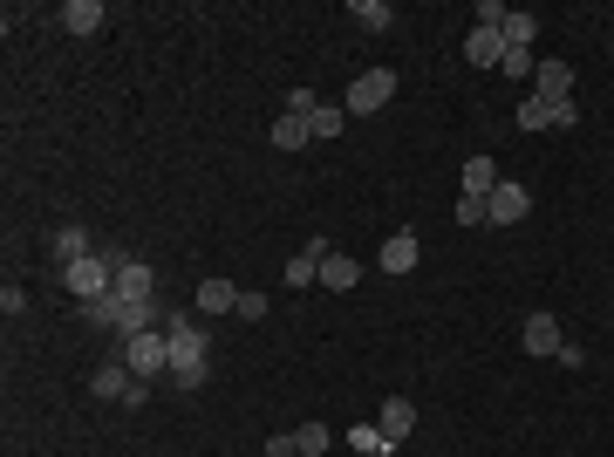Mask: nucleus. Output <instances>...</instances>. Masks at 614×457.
I'll list each match as a JSON object with an SVG mask.
<instances>
[{
  "label": "nucleus",
  "instance_id": "4468645a",
  "mask_svg": "<svg viewBox=\"0 0 614 457\" xmlns=\"http://www.w3.org/2000/svg\"><path fill=\"white\" fill-rule=\"evenodd\" d=\"M89 253H96V239H89L82 226H62V232H55V267H62V273L76 267V260H89Z\"/></svg>",
  "mask_w": 614,
  "mask_h": 457
},
{
  "label": "nucleus",
  "instance_id": "f257e3e1",
  "mask_svg": "<svg viewBox=\"0 0 614 457\" xmlns=\"http://www.w3.org/2000/svg\"><path fill=\"white\" fill-rule=\"evenodd\" d=\"M164 335H171V382L178 389H205V376H212V335H205V321L171 314Z\"/></svg>",
  "mask_w": 614,
  "mask_h": 457
},
{
  "label": "nucleus",
  "instance_id": "423d86ee",
  "mask_svg": "<svg viewBox=\"0 0 614 457\" xmlns=\"http://www.w3.org/2000/svg\"><path fill=\"white\" fill-rule=\"evenodd\" d=\"M485 212H492V226H519V219L533 212V191L526 185H499L492 198H485Z\"/></svg>",
  "mask_w": 614,
  "mask_h": 457
},
{
  "label": "nucleus",
  "instance_id": "cd10ccee",
  "mask_svg": "<svg viewBox=\"0 0 614 457\" xmlns=\"http://www.w3.org/2000/svg\"><path fill=\"white\" fill-rule=\"evenodd\" d=\"M239 321H267V294H246V287H239Z\"/></svg>",
  "mask_w": 614,
  "mask_h": 457
},
{
  "label": "nucleus",
  "instance_id": "7ed1b4c3",
  "mask_svg": "<svg viewBox=\"0 0 614 457\" xmlns=\"http://www.w3.org/2000/svg\"><path fill=\"white\" fill-rule=\"evenodd\" d=\"M89 389H96L103 403H123V410H137V403H151V382H144V376H130L123 362H103V369L89 376Z\"/></svg>",
  "mask_w": 614,
  "mask_h": 457
},
{
  "label": "nucleus",
  "instance_id": "6e6552de",
  "mask_svg": "<svg viewBox=\"0 0 614 457\" xmlns=\"http://www.w3.org/2000/svg\"><path fill=\"white\" fill-rule=\"evenodd\" d=\"M151 260H130V253H123V260H116V287L110 294H123V301H151Z\"/></svg>",
  "mask_w": 614,
  "mask_h": 457
},
{
  "label": "nucleus",
  "instance_id": "2eb2a0df",
  "mask_svg": "<svg viewBox=\"0 0 614 457\" xmlns=\"http://www.w3.org/2000/svg\"><path fill=\"white\" fill-rule=\"evenodd\" d=\"M376 267H383V273H410V267H417V232H396V239H383Z\"/></svg>",
  "mask_w": 614,
  "mask_h": 457
},
{
  "label": "nucleus",
  "instance_id": "bb28decb",
  "mask_svg": "<svg viewBox=\"0 0 614 457\" xmlns=\"http://www.w3.org/2000/svg\"><path fill=\"white\" fill-rule=\"evenodd\" d=\"M458 226H492V212H485V198H458Z\"/></svg>",
  "mask_w": 614,
  "mask_h": 457
},
{
  "label": "nucleus",
  "instance_id": "5701e85b",
  "mask_svg": "<svg viewBox=\"0 0 614 457\" xmlns=\"http://www.w3.org/2000/svg\"><path fill=\"white\" fill-rule=\"evenodd\" d=\"M294 444H301V457H321L328 444H335V430H328V423H301V430H294Z\"/></svg>",
  "mask_w": 614,
  "mask_h": 457
},
{
  "label": "nucleus",
  "instance_id": "20e7f679",
  "mask_svg": "<svg viewBox=\"0 0 614 457\" xmlns=\"http://www.w3.org/2000/svg\"><path fill=\"white\" fill-rule=\"evenodd\" d=\"M116 260H123V253H89V260H76V267L62 273V280H69V294H82V301H103V294L116 287Z\"/></svg>",
  "mask_w": 614,
  "mask_h": 457
},
{
  "label": "nucleus",
  "instance_id": "f8f14e48",
  "mask_svg": "<svg viewBox=\"0 0 614 457\" xmlns=\"http://www.w3.org/2000/svg\"><path fill=\"white\" fill-rule=\"evenodd\" d=\"M376 430H383L389 444H403V437L417 430V403H403V396H389L383 410H376Z\"/></svg>",
  "mask_w": 614,
  "mask_h": 457
},
{
  "label": "nucleus",
  "instance_id": "412c9836",
  "mask_svg": "<svg viewBox=\"0 0 614 457\" xmlns=\"http://www.w3.org/2000/svg\"><path fill=\"white\" fill-rule=\"evenodd\" d=\"M342 116H348V103H314L307 130H314V137H342Z\"/></svg>",
  "mask_w": 614,
  "mask_h": 457
},
{
  "label": "nucleus",
  "instance_id": "ddd939ff",
  "mask_svg": "<svg viewBox=\"0 0 614 457\" xmlns=\"http://www.w3.org/2000/svg\"><path fill=\"white\" fill-rule=\"evenodd\" d=\"M505 178H499V164L492 157H464V198H492Z\"/></svg>",
  "mask_w": 614,
  "mask_h": 457
},
{
  "label": "nucleus",
  "instance_id": "f3484780",
  "mask_svg": "<svg viewBox=\"0 0 614 457\" xmlns=\"http://www.w3.org/2000/svg\"><path fill=\"white\" fill-rule=\"evenodd\" d=\"M62 28H69V35H96V28H103V0H69V7H62Z\"/></svg>",
  "mask_w": 614,
  "mask_h": 457
},
{
  "label": "nucleus",
  "instance_id": "39448f33",
  "mask_svg": "<svg viewBox=\"0 0 614 457\" xmlns=\"http://www.w3.org/2000/svg\"><path fill=\"white\" fill-rule=\"evenodd\" d=\"M389 96H396V69H369L348 82V116H376Z\"/></svg>",
  "mask_w": 614,
  "mask_h": 457
},
{
  "label": "nucleus",
  "instance_id": "aec40b11",
  "mask_svg": "<svg viewBox=\"0 0 614 457\" xmlns=\"http://www.w3.org/2000/svg\"><path fill=\"white\" fill-rule=\"evenodd\" d=\"M348 451H362V457H396V444H389L376 423H355V430H348Z\"/></svg>",
  "mask_w": 614,
  "mask_h": 457
},
{
  "label": "nucleus",
  "instance_id": "a211bd4d",
  "mask_svg": "<svg viewBox=\"0 0 614 457\" xmlns=\"http://www.w3.org/2000/svg\"><path fill=\"white\" fill-rule=\"evenodd\" d=\"M355 280H362V267H355L348 253H328V260H321V287H335V294H348Z\"/></svg>",
  "mask_w": 614,
  "mask_h": 457
},
{
  "label": "nucleus",
  "instance_id": "393cba45",
  "mask_svg": "<svg viewBox=\"0 0 614 457\" xmlns=\"http://www.w3.org/2000/svg\"><path fill=\"white\" fill-rule=\"evenodd\" d=\"M355 21H362L369 35H383V28H389V21H396V14H389L383 0H355Z\"/></svg>",
  "mask_w": 614,
  "mask_h": 457
},
{
  "label": "nucleus",
  "instance_id": "9b49d317",
  "mask_svg": "<svg viewBox=\"0 0 614 457\" xmlns=\"http://www.w3.org/2000/svg\"><path fill=\"white\" fill-rule=\"evenodd\" d=\"M321 260H328V239H307L301 253L287 260V287H314V280H321Z\"/></svg>",
  "mask_w": 614,
  "mask_h": 457
},
{
  "label": "nucleus",
  "instance_id": "dca6fc26",
  "mask_svg": "<svg viewBox=\"0 0 614 457\" xmlns=\"http://www.w3.org/2000/svg\"><path fill=\"white\" fill-rule=\"evenodd\" d=\"M198 314H239V287L232 280H198Z\"/></svg>",
  "mask_w": 614,
  "mask_h": 457
},
{
  "label": "nucleus",
  "instance_id": "7c9ffc66",
  "mask_svg": "<svg viewBox=\"0 0 614 457\" xmlns=\"http://www.w3.org/2000/svg\"><path fill=\"white\" fill-rule=\"evenodd\" d=\"M21 307H28V294H21V287H0V314H7V321H14Z\"/></svg>",
  "mask_w": 614,
  "mask_h": 457
},
{
  "label": "nucleus",
  "instance_id": "6ab92c4d",
  "mask_svg": "<svg viewBox=\"0 0 614 457\" xmlns=\"http://www.w3.org/2000/svg\"><path fill=\"white\" fill-rule=\"evenodd\" d=\"M273 137V151H301V144H314V130H307V116H280L267 130Z\"/></svg>",
  "mask_w": 614,
  "mask_h": 457
},
{
  "label": "nucleus",
  "instance_id": "c756f323",
  "mask_svg": "<svg viewBox=\"0 0 614 457\" xmlns=\"http://www.w3.org/2000/svg\"><path fill=\"white\" fill-rule=\"evenodd\" d=\"M574 123H580V103H574V96H567V103H553V130H574Z\"/></svg>",
  "mask_w": 614,
  "mask_h": 457
},
{
  "label": "nucleus",
  "instance_id": "c85d7f7f",
  "mask_svg": "<svg viewBox=\"0 0 614 457\" xmlns=\"http://www.w3.org/2000/svg\"><path fill=\"white\" fill-rule=\"evenodd\" d=\"M314 103H321L314 89H287V116H314Z\"/></svg>",
  "mask_w": 614,
  "mask_h": 457
},
{
  "label": "nucleus",
  "instance_id": "f03ea898",
  "mask_svg": "<svg viewBox=\"0 0 614 457\" xmlns=\"http://www.w3.org/2000/svg\"><path fill=\"white\" fill-rule=\"evenodd\" d=\"M123 369H130V376H171V335H164V328H151V335H130V342H123Z\"/></svg>",
  "mask_w": 614,
  "mask_h": 457
},
{
  "label": "nucleus",
  "instance_id": "9d476101",
  "mask_svg": "<svg viewBox=\"0 0 614 457\" xmlns=\"http://www.w3.org/2000/svg\"><path fill=\"white\" fill-rule=\"evenodd\" d=\"M533 96L567 103V96H574V69H567V62H539V69H533Z\"/></svg>",
  "mask_w": 614,
  "mask_h": 457
},
{
  "label": "nucleus",
  "instance_id": "1a4fd4ad",
  "mask_svg": "<svg viewBox=\"0 0 614 457\" xmlns=\"http://www.w3.org/2000/svg\"><path fill=\"white\" fill-rule=\"evenodd\" d=\"M464 62H471V69H499L505 62V35L499 28H471V35H464Z\"/></svg>",
  "mask_w": 614,
  "mask_h": 457
},
{
  "label": "nucleus",
  "instance_id": "4be33fe9",
  "mask_svg": "<svg viewBox=\"0 0 614 457\" xmlns=\"http://www.w3.org/2000/svg\"><path fill=\"white\" fill-rule=\"evenodd\" d=\"M505 48H533V35H539V14H505Z\"/></svg>",
  "mask_w": 614,
  "mask_h": 457
},
{
  "label": "nucleus",
  "instance_id": "b1692460",
  "mask_svg": "<svg viewBox=\"0 0 614 457\" xmlns=\"http://www.w3.org/2000/svg\"><path fill=\"white\" fill-rule=\"evenodd\" d=\"M519 130H553V103H546V96H526V103H519Z\"/></svg>",
  "mask_w": 614,
  "mask_h": 457
},
{
  "label": "nucleus",
  "instance_id": "2f4dec72",
  "mask_svg": "<svg viewBox=\"0 0 614 457\" xmlns=\"http://www.w3.org/2000/svg\"><path fill=\"white\" fill-rule=\"evenodd\" d=\"M267 457H301V444H294V437L280 430V437H267Z\"/></svg>",
  "mask_w": 614,
  "mask_h": 457
},
{
  "label": "nucleus",
  "instance_id": "0eeeda50",
  "mask_svg": "<svg viewBox=\"0 0 614 457\" xmlns=\"http://www.w3.org/2000/svg\"><path fill=\"white\" fill-rule=\"evenodd\" d=\"M519 348H526V355H560V348H567V335H560V321H553V314H526V335H519Z\"/></svg>",
  "mask_w": 614,
  "mask_h": 457
},
{
  "label": "nucleus",
  "instance_id": "a878e982",
  "mask_svg": "<svg viewBox=\"0 0 614 457\" xmlns=\"http://www.w3.org/2000/svg\"><path fill=\"white\" fill-rule=\"evenodd\" d=\"M539 62H533V48H505V62H499V76H533Z\"/></svg>",
  "mask_w": 614,
  "mask_h": 457
}]
</instances>
